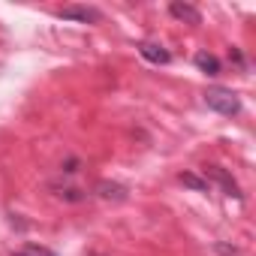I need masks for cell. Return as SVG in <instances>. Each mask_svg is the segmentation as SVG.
<instances>
[{
    "label": "cell",
    "mask_w": 256,
    "mask_h": 256,
    "mask_svg": "<svg viewBox=\"0 0 256 256\" xmlns=\"http://www.w3.org/2000/svg\"><path fill=\"white\" fill-rule=\"evenodd\" d=\"M205 106L211 112H217V114H226V118L241 114V100L226 88H208L205 90Z\"/></svg>",
    "instance_id": "6da1fadb"
},
{
    "label": "cell",
    "mask_w": 256,
    "mask_h": 256,
    "mask_svg": "<svg viewBox=\"0 0 256 256\" xmlns=\"http://www.w3.org/2000/svg\"><path fill=\"white\" fill-rule=\"evenodd\" d=\"M205 181H208V184H217L226 196L241 199V187H238V181H235L226 169H220V166H208V169H205Z\"/></svg>",
    "instance_id": "7a4b0ae2"
},
{
    "label": "cell",
    "mask_w": 256,
    "mask_h": 256,
    "mask_svg": "<svg viewBox=\"0 0 256 256\" xmlns=\"http://www.w3.org/2000/svg\"><path fill=\"white\" fill-rule=\"evenodd\" d=\"M58 18L78 22V24H100L102 22V12L94 10V6H64V10H58Z\"/></svg>",
    "instance_id": "3957f363"
},
{
    "label": "cell",
    "mask_w": 256,
    "mask_h": 256,
    "mask_svg": "<svg viewBox=\"0 0 256 256\" xmlns=\"http://www.w3.org/2000/svg\"><path fill=\"white\" fill-rule=\"evenodd\" d=\"M139 54L148 60V64H154V66H166V64H172V54H169V48L166 46H160V42H139Z\"/></svg>",
    "instance_id": "277c9868"
},
{
    "label": "cell",
    "mask_w": 256,
    "mask_h": 256,
    "mask_svg": "<svg viewBox=\"0 0 256 256\" xmlns=\"http://www.w3.org/2000/svg\"><path fill=\"white\" fill-rule=\"evenodd\" d=\"M94 193L102 202H126V196H130V190H126L124 184H114V181H100L94 187Z\"/></svg>",
    "instance_id": "5b68a950"
},
{
    "label": "cell",
    "mask_w": 256,
    "mask_h": 256,
    "mask_svg": "<svg viewBox=\"0 0 256 256\" xmlns=\"http://www.w3.org/2000/svg\"><path fill=\"white\" fill-rule=\"evenodd\" d=\"M169 16L178 18V22H184V24H202V12L196 6H190V4H172Z\"/></svg>",
    "instance_id": "8992f818"
},
{
    "label": "cell",
    "mask_w": 256,
    "mask_h": 256,
    "mask_svg": "<svg viewBox=\"0 0 256 256\" xmlns=\"http://www.w3.org/2000/svg\"><path fill=\"white\" fill-rule=\"evenodd\" d=\"M193 64L199 66V72H205V76H220L223 72V64H220V58L217 54H211V52H199L196 58H193Z\"/></svg>",
    "instance_id": "52a82bcc"
},
{
    "label": "cell",
    "mask_w": 256,
    "mask_h": 256,
    "mask_svg": "<svg viewBox=\"0 0 256 256\" xmlns=\"http://www.w3.org/2000/svg\"><path fill=\"white\" fill-rule=\"evenodd\" d=\"M48 190H52L58 199H64V202H72V205L88 199V193H84V190H78V187H72V184H52Z\"/></svg>",
    "instance_id": "ba28073f"
},
{
    "label": "cell",
    "mask_w": 256,
    "mask_h": 256,
    "mask_svg": "<svg viewBox=\"0 0 256 256\" xmlns=\"http://www.w3.org/2000/svg\"><path fill=\"white\" fill-rule=\"evenodd\" d=\"M178 181H181L184 187L196 190V193H208V190H211V184H208L205 178H199L196 172H181V175H178Z\"/></svg>",
    "instance_id": "9c48e42d"
},
{
    "label": "cell",
    "mask_w": 256,
    "mask_h": 256,
    "mask_svg": "<svg viewBox=\"0 0 256 256\" xmlns=\"http://www.w3.org/2000/svg\"><path fill=\"white\" fill-rule=\"evenodd\" d=\"M16 256H58V253L48 250V247H40V244H24Z\"/></svg>",
    "instance_id": "30bf717a"
},
{
    "label": "cell",
    "mask_w": 256,
    "mask_h": 256,
    "mask_svg": "<svg viewBox=\"0 0 256 256\" xmlns=\"http://www.w3.org/2000/svg\"><path fill=\"white\" fill-rule=\"evenodd\" d=\"M214 253H217V256H244L235 244H226V241H217V244H214Z\"/></svg>",
    "instance_id": "8fae6325"
},
{
    "label": "cell",
    "mask_w": 256,
    "mask_h": 256,
    "mask_svg": "<svg viewBox=\"0 0 256 256\" xmlns=\"http://www.w3.org/2000/svg\"><path fill=\"white\" fill-rule=\"evenodd\" d=\"M78 166H82V160L70 157L66 163H60V172H64V175H76V172H78Z\"/></svg>",
    "instance_id": "7c38bea8"
},
{
    "label": "cell",
    "mask_w": 256,
    "mask_h": 256,
    "mask_svg": "<svg viewBox=\"0 0 256 256\" xmlns=\"http://www.w3.org/2000/svg\"><path fill=\"white\" fill-rule=\"evenodd\" d=\"M229 58H232V64H238V66H241V70H244V66H247V60H244V54H241V52H238V48H232V54H229Z\"/></svg>",
    "instance_id": "4fadbf2b"
}]
</instances>
